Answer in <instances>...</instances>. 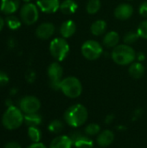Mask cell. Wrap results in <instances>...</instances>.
Segmentation results:
<instances>
[{"instance_id":"obj_1","label":"cell","mask_w":147,"mask_h":148,"mask_svg":"<svg viewBox=\"0 0 147 148\" xmlns=\"http://www.w3.org/2000/svg\"><path fill=\"white\" fill-rule=\"evenodd\" d=\"M1 121L3 127L7 130H16L24 123V114L18 107L12 105L8 107L3 112Z\"/></svg>"},{"instance_id":"obj_2","label":"cell","mask_w":147,"mask_h":148,"mask_svg":"<svg viewBox=\"0 0 147 148\" xmlns=\"http://www.w3.org/2000/svg\"><path fill=\"white\" fill-rule=\"evenodd\" d=\"M88 117L87 108L81 104H75L69 107L65 114L64 120L72 127H79L84 125Z\"/></svg>"},{"instance_id":"obj_3","label":"cell","mask_w":147,"mask_h":148,"mask_svg":"<svg viewBox=\"0 0 147 148\" xmlns=\"http://www.w3.org/2000/svg\"><path fill=\"white\" fill-rule=\"evenodd\" d=\"M112 59L116 64L126 66L133 62L136 59V53L130 45L120 44L113 48L112 51Z\"/></svg>"},{"instance_id":"obj_4","label":"cell","mask_w":147,"mask_h":148,"mask_svg":"<svg viewBox=\"0 0 147 148\" xmlns=\"http://www.w3.org/2000/svg\"><path fill=\"white\" fill-rule=\"evenodd\" d=\"M60 90L68 98L75 99L82 93V85L79 79L75 76L64 78L61 82Z\"/></svg>"},{"instance_id":"obj_5","label":"cell","mask_w":147,"mask_h":148,"mask_svg":"<svg viewBox=\"0 0 147 148\" xmlns=\"http://www.w3.org/2000/svg\"><path fill=\"white\" fill-rule=\"evenodd\" d=\"M69 44L63 37L55 38L49 44V52L58 62H62L67 57L69 53Z\"/></svg>"},{"instance_id":"obj_6","label":"cell","mask_w":147,"mask_h":148,"mask_svg":"<svg viewBox=\"0 0 147 148\" xmlns=\"http://www.w3.org/2000/svg\"><path fill=\"white\" fill-rule=\"evenodd\" d=\"M82 56L90 61L97 60L103 53V48L100 42L95 40H88L81 46Z\"/></svg>"},{"instance_id":"obj_7","label":"cell","mask_w":147,"mask_h":148,"mask_svg":"<svg viewBox=\"0 0 147 148\" xmlns=\"http://www.w3.org/2000/svg\"><path fill=\"white\" fill-rule=\"evenodd\" d=\"M21 21L27 24L32 25L39 18V10L37 5L33 3H25L20 10Z\"/></svg>"},{"instance_id":"obj_8","label":"cell","mask_w":147,"mask_h":148,"mask_svg":"<svg viewBox=\"0 0 147 148\" xmlns=\"http://www.w3.org/2000/svg\"><path fill=\"white\" fill-rule=\"evenodd\" d=\"M63 69L57 62H52L48 68V76L49 78V86L54 90H60L61 82L62 81Z\"/></svg>"},{"instance_id":"obj_9","label":"cell","mask_w":147,"mask_h":148,"mask_svg":"<svg viewBox=\"0 0 147 148\" xmlns=\"http://www.w3.org/2000/svg\"><path fill=\"white\" fill-rule=\"evenodd\" d=\"M18 108L24 114L38 113L41 108V101L36 96L26 95L20 99Z\"/></svg>"},{"instance_id":"obj_10","label":"cell","mask_w":147,"mask_h":148,"mask_svg":"<svg viewBox=\"0 0 147 148\" xmlns=\"http://www.w3.org/2000/svg\"><path fill=\"white\" fill-rule=\"evenodd\" d=\"M75 148H93L94 142L88 135H84L79 131L72 132L69 136Z\"/></svg>"},{"instance_id":"obj_11","label":"cell","mask_w":147,"mask_h":148,"mask_svg":"<svg viewBox=\"0 0 147 148\" xmlns=\"http://www.w3.org/2000/svg\"><path fill=\"white\" fill-rule=\"evenodd\" d=\"M55 27L51 23H42L36 29V36L42 40L49 39L55 33Z\"/></svg>"},{"instance_id":"obj_12","label":"cell","mask_w":147,"mask_h":148,"mask_svg":"<svg viewBox=\"0 0 147 148\" xmlns=\"http://www.w3.org/2000/svg\"><path fill=\"white\" fill-rule=\"evenodd\" d=\"M59 0H36L37 7L44 13L51 14L56 12L60 9Z\"/></svg>"},{"instance_id":"obj_13","label":"cell","mask_w":147,"mask_h":148,"mask_svg":"<svg viewBox=\"0 0 147 148\" xmlns=\"http://www.w3.org/2000/svg\"><path fill=\"white\" fill-rule=\"evenodd\" d=\"M133 13V8L129 3H120L114 10V16L117 19L126 20L129 19Z\"/></svg>"},{"instance_id":"obj_14","label":"cell","mask_w":147,"mask_h":148,"mask_svg":"<svg viewBox=\"0 0 147 148\" xmlns=\"http://www.w3.org/2000/svg\"><path fill=\"white\" fill-rule=\"evenodd\" d=\"M73 146V141L69 136L58 135L52 140L49 148H72Z\"/></svg>"},{"instance_id":"obj_15","label":"cell","mask_w":147,"mask_h":148,"mask_svg":"<svg viewBox=\"0 0 147 148\" xmlns=\"http://www.w3.org/2000/svg\"><path fill=\"white\" fill-rule=\"evenodd\" d=\"M20 6V0H1L0 10L6 15L14 14Z\"/></svg>"},{"instance_id":"obj_16","label":"cell","mask_w":147,"mask_h":148,"mask_svg":"<svg viewBox=\"0 0 147 148\" xmlns=\"http://www.w3.org/2000/svg\"><path fill=\"white\" fill-rule=\"evenodd\" d=\"M96 140L101 147H107L113 142L114 134L111 130H104L98 134Z\"/></svg>"},{"instance_id":"obj_17","label":"cell","mask_w":147,"mask_h":148,"mask_svg":"<svg viewBox=\"0 0 147 148\" xmlns=\"http://www.w3.org/2000/svg\"><path fill=\"white\" fill-rule=\"evenodd\" d=\"M76 31V24L73 20H67L62 23L60 27V33L63 38L71 37Z\"/></svg>"},{"instance_id":"obj_18","label":"cell","mask_w":147,"mask_h":148,"mask_svg":"<svg viewBox=\"0 0 147 148\" xmlns=\"http://www.w3.org/2000/svg\"><path fill=\"white\" fill-rule=\"evenodd\" d=\"M120 36L116 31H110L107 33L103 38V44L107 48H115L119 45Z\"/></svg>"},{"instance_id":"obj_19","label":"cell","mask_w":147,"mask_h":148,"mask_svg":"<svg viewBox=\"0 0 147 148\" xmlns=\"http://www.w3.org/2000/svg\"><path fill=\"white\" fill-rule=\"evenodd\" d=\"M145 67L140 62H136L131 63L129 67V75L134 79L141 78L145 74Z\"/></svg>"},{"instance_id":"obj_20","label":"cell","mask_w":147,"mask_h":148,"mask_svg":"<svg viewBox=\"0 0 147 148\" xmlns=\"http://www.w3.org/2000/svg\"><path fill=\"white\" fill-rule=\"evenodd\" d=\"M78 9V4L75 0H64L60 4V10L65 15H72Z\"/></svg>"},{"instance_id":"obj_21","label":"cell","mask_w":147,"mask_h":148,"mask_svg":"<svg viewBox=\"0 0 147 148\" xmlns=\"http://www.w3.org/2000/svg\"><path fill=\"white\" fill-rule=\"evenodd\" d=\"M107 30V23L104 20H96L94 22L90 27V31L94 36H101Z\"/></svg>"},{"instance_id":"obj_22","label":"cell","mask_w":147,"mask_h":148,"mask_svg":"<svg viewBox=\"0 0 147 148\" xmlns=\"http://www.w3.org/2000/svg\"><path fill=\"white\" fill-rule=\"evenodd\" d=\"M42 118L38 113L24 114V123L29 127H38L41 125Z\"/></svg>"},{"instance_id":"obj_23","label":"cell","mask_w":147,"mask_h":148,"mask_svg":"<svg viewBox=\"0 0 147 148\" xmlns=\"http://www.w3.org/2000/svg\"><path fill=\"white\" fill-rule=\"evenodd\" d=\"M28 136L32 143H37L41 141L42 132L38 127H29L28 128Z\"/></svg>"},{"instance_id":"obj_24","label":"cell","mask_w":147,"mask_h":148,"mask_svg":"<svg viewBox=\"0 0 147 148\" xmlns=\"http://www.w3.org/2000/svg\"><path fill=\"white\" fill-rule=\"evenodd\" d=\"M5 24L10 29H17L21 26V19L14 15H8L5 18Z\"/></svg>"},{"instance_id":"obj_25","label":"cell","mask_w":147,"mask_h":148,"mask_svg":"<svg viewBox=\"0 0 147 148\" xmlns=\"http://www.w3.org/2000/svg\"><path fill=\"white\" fill-rule=\"evenodd\" d=\"M101 7V0H88L86 6V10L88 14L94 15L100 10Z\"/></svg>"},{"instance_id":"obj_26","label":"cell","mask_w":147,"mask_h":148,"mask_svg":"<svg viewBox=\"0 0 147 148\" xmlns=\"http://www.w3.org/2000/svg\"><path fill=\"white\" fill-rule=\"evenodd\" d=\"M63 127H64V125H63L62 121L60 120H54L48 126L49 131L55 134H60L63 130Z\"/></svg>"},{"instance_id":"obj_27","label":"cell","mask_w":147,"mask_h":148,"mask_svg":"<svg viewBox=\"0 0 147 148\" xmlns=\"http://www.w3.org/2000/svg\"><path fill=\"white\" fill-rule=\"evenodd\" d=\"M101 132V127L96 123H91L85 128V134L88 136H95Z\"/></svg>"},{"instance_id":"obj_28","label":"cell","mask_w":147,"mask_h":148,"mask_svg":"<svg viewBox=\"0 0 147 148\" xmlns=\"http://www.w3.org/2000/svg\"><path fill=\"white\" fill-rule=\"evenodd\" d=\"M139 38V36L138 34V32L136 31H129L127 32L125 36H124V42L125 44H127V45H131L134 42H136L138 41V39Z\"/></svg>"},{"instance_id":"obj_29","label":"cell","mask_w":147,"mask_h":148,"mask_svg":"<svg viewBox=\"0 0 147 148\" xmlns=\"http://www.w3.org/2000/svg\"><path fill=\"white\" fill-rule=\"evenodd\" d=\"M137 32L139 36V37L143 39H147V20L142 21L137 29Z\"/></svg>"},{"instance_id":"obj_30","label":"cell","mask_w":147,"mask_h":148,"mask_svg":"<svg viewBox=\"0 0 147 148\" xmlns=\"http://www.w3.org/2000/svg\"><path fill=\"white\" fill-rule=\"evenodd\" d=\"M9 81H10V78L8 75L5 72L0 70V87L6 86L9 83Z\"/></svg>"},{"instance_id":"obj_31","label":"cell","mask_w":147,"mask_h":148,"mask_svg":"<svg viewBox=\"0 0 147 148\" xmlns=\"http://www.w3.org/2000/svg\"><path fill=\"white\" fill-rule=\"evenodd\" d=\"M139 14L144 16V17H147V1L143 2L139 8Z\"/></svg>"},{"instance_id":"obj_32","label":"cell","mask_w":147,"mask_h":148,"mask_svg":"<svg viewBox=\"0 0 147 148\" xmlns=\"http://www.w3.org/2000/svg\"><path fill=\"white\" fill-rule=\"evenodd\" d=\"M4 148H22L16 141H9L4 145Z\"/></svg>"},{"instance_id":"obj_33","label":"cell","mask_w":147,"mask_h":148,"mask_svg":"<svg viewBox=\"0 0 147 148\" xmlns=\"http://www.w3.org/2000/svg\"><path fill=\"white\" fill-rule=\"evenodd\" d=\"M27 148H47V147L44 144L41 143V142H37V143L30 144Z\"/></svg>"},{"instance_id":"obj_34","label":"cell","mask_w":147,"mask_h":148,"mask_svg":"<svg viewBox=\"0 0 147 148\" xmlns=\"http://www.w3.org/2000/svg\"><path fill=\"white\" fill-rule=\"evenodd\" d=\"M136 59L139 61V62H143L146 60V56L143 52H139L138 54H136Z\"/></svg>"},{"instance_id":"obj_35","label":"cell","mask_w":147,"mask_h":148,"mask_svg":"<svg viewBox=\"0 0 147 148\" xmlns=\"http://www.w3.org/2000/svg\"><path fill=\"white\" fill-rule=\"evenodd\" d=\"M8 45H9V47H10V48L13 49V48L15 47V45H16V41H15L13 38L10 39V40L8 41Z\"/></svg>"},{"instance_id":"obj_36","label":"cell","mask_w":147,"mask_h":148,"mask_svg":"<svg viewBox=\"0 0 147 148\" xmlns=\"http://www.w3.org/2000/svg\"><path fill=\"white\" fill-rule=\"evenodd\" d=\"M4 25H5V20H4V19L0 16V31H1V30H3V29Z\"/></svg>"},{"instance_id":"obj_37","label":"cell","mask_w":147,"mask_h":148,"mask_svg":"<svg viewBox=\"0 0 147 148\" xmlns=\"http://www.w3.org/2000/svg\"><path fill=\"white\" fill-rule=\"evenodd\" d=\"M113 115H108L107 118H106V121H107V123H111V122H113Z\"/></svg>"},{"instance_id":"obj_38","label":"cell","mask_w":147,"mask_h":148,"mask_svg":"<svg viewBox=\"0 0 147 148\" xmlns=\"http://www.w3.org/2000/svg\"><path fill=\"white\" fill-rule=\"evenodd\" d=\"M34 78H35V75H34L33 73H30V74L28 75V81H29V82H33Z\"/></svg>"},{"instance_id":"obj_39","label":"cell","mask_w":147,"mask_h":148,"mask_svg":"<svg viewBox=\"0 0 147 148\" xmlns=\"http://www.w3.org/2000/svg\"><path fill=\"white\" fill-rule=\"evenodd\" d=\"M6 105H7V108L8 107H10V106H12L13 105V103H12V101H11V100H7L6 101Z\"/></svg>"},{"instance_id":"obj_40","label":"cell","mask_w":147,"mask_h":148,"mask_svg":"<svg viewBox=\"0 0 147 148\" xmlns=\"http://www.w3.org/2000/svg\"><path fill=\"white\" fill-rule=\"evenodd\" d=\"M16 92H17V90H16V88H12L11 90H10V95H15L16 94Z\"/></svg>"},{"instance_id":"obj_41","label":"cell","mask_w":147,"mask_h":148,"mask_svg":"<svg viewBox=\"0 0 147 148\" xmlns=\"http://www.w3.org/2000/svg\"><path fill=\"white\" fill-rule=\"evenodd\" d=\"M23 2H25V3H31V1L32 0H23Z\"/></svg>"},{"instance_id":"obj_42","label":"cell","mask_w":147,"mask_h":148,"mask_svg":"<svg viewBox=\"0 0 147 148\" xmlns=\"http://www.w3.org/2000/svg\"><path fill=\"white\" fill-rule=\"evenodd\" d=\"M130 1H132V0H130Z\"/></svg>"}]
</instances>
